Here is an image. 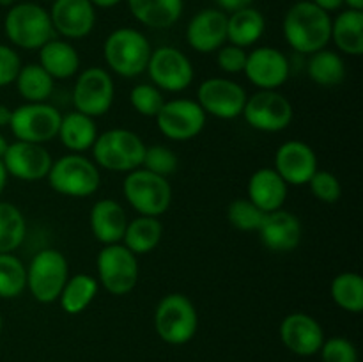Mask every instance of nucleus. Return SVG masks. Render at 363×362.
Returning a JSON list of instances; mask_svg holds the SVG:
<instances>
[{
    "label": "nucleus",
    "mask_w": 363,
    "mask_h": 362,
    "mask_svg": "<svg viewBox=\"0 0 363 362\" xmlns=\"http://www.w3.org/2000/svg\"><path fill=\"white\" fill-rule=\"evenodd\" d=\"M27 236V220L16 204L0 201V254L14 252Z\"/></svg>",
    "instance_id": "obj_34"
},
{
    "label": "nucleus",
    "mask_w": 363,
    "mask_h": 362,
    "mask_svg": "<svg viewBox=\"0 0 363 362\" xmlns=\"http://www.w3.org/2000/svg\"><path fill=\"white\" fill-rule=\"evenodd\" d=\"M57 362H64V361H57Z\"/></svg>",
    "instance_id": "obj_54"
},
{
    "label": "nucleus",
    "mask_w": 363,
    "mask_h": 362,
    "mask_svg": "<svg viewBox=\"0 0 363 362\" xmlns=\"http://www.w3.org/2000/svg\"><path fill=\"white\" fill-rule=\"evenodd\" d=\"M163 91L155 84H137L130 91V105L137 114L144 117H156L165 103Z\"/></svg>",
    "instance_id": "obj_38"
},
{
    "label": "nucleus",
    "mask_w": 363,
    "mask_h": 362,
    "mask_svg": "<svg viewBox=\"0 0 363 362\" xmlns=\"http://www.w3.org/2000/svg\"><path fill=\"white\" fill-rule=\"evenodd\" d=\"M312 4L319 7V9L326 11V13H333V11H340L344 7V0H311Z\"/></svg>",
    "instance_id": "obj_45"
},
{
    "label": "nucleus",
    "mask_w": 363,
    "mask_h": 362,
    "mask_svg": "<svg viewBox=\"0 0 363 362\" xmlns=\"http://www.w3.org/2000/svg\"><path fill=\"white\" fill-rule=\"evenodd\" d=\"M266 20L255 7L248 6L227 14V43L240 48H250L264 35Z\"/></svg>",
    "instance_id": "obj_27"
},
{
    "label": "nucleus",
    "mask_w": 363,
    "mask_h": 362,
    "mask_svg": "<svg viewBox=\"0 0 363 362\" xmlns=\"http://www.w3.org/2000/svg\"><path fill=\"white\" fill-rule=\"evenodd\" d=\"M14 85L25 103H45L55 89V80L35 62L21 66Z\"/></svg>",
    "instance_id": "obj_33"
},
{
    "label": "nucleus",
    "mask_w": 363,
    "mask_h": 362,
    "mask_svg": "<svg viewBox=\"0 0 363 362\" xmlns=\"http://www.w3.org/2000/svg\"><path fill=\"white\" fill-rule=\"evenodd\" d=\"M130 13L138 23L155 31L170 28L183 14V0H126Z\"/></svg>",
    "instance_id": "obj_26"
},
{
    "label": "nucleus",
    "mask_w": 363,
    "mask_h": 362,
    "mask_svg": "<svg viewBox=\"0 0 363 362\" xmlns=\"http://www.w3.org/2000/svg\"><path fill=\"white\" fill-rule=\"evenodd\" d=\"M67 277L66 256L59 248H43L27 265V290L39 304H53L59 300Z\"/></svg>",
    "instance_id": "obj_9"
},
{
    "label": "nucleus",
    "mask_w": 363,
    "mask_h": 362,
    "mask_svg": "<svg viewBox=\"0 0 363 362\" xmlns=\"http://www.w3.org/2000/svg\"><path fill=\"white\" fill-rule=\"evenodd\" d=\"M7 146H9V142H7V138L4 137L2 133H0V160H2L4 153H6V149H7Z\"/></svg>",
    "instance_id": "obj_50"
},
{
    "label": "nucleus",
    "mask_w": 363,
    "mask_h": 362,
    "mask_svg": "<svg viewBox=\"0 0 363 362\" xmlns=\"http://www.w3.org/2000/svg\"><path fill=\"white\" fill-rule=\"evenodd\" d=\"M215 2L218 4V7L223 11V13H234V11L238 9H243V7L252 6L254 0H215Z\"/></svg>",
    "instance_id": "obj_44"
},
{
    "label": "nucleus",
    "mask_w": 363,
    "mask_h": 362,
    "mask_svg": "<svg viewBox=\"0 0 363 362\" xmlns=\"http://www.w3.org/2000/svg\"><path fill=\"white\" fill-rule=\"evenodd\" d=\"M241 117L247 124L264 133H279L294 119L293 103L279 91H257L248 96Z\"/></svg>",
    "instance_id": "obj_12"
},
{
    "label": "nucleus",
    "mask_w": 363,
    "mask_h": 362,
    "mask_svg": "<svg viewBox=\"0 0 363 362\" xmlns=\"http://www.w3.org/2000/svg\"><path fill=\"white\" fill-rule=\"evenodd\" d=\"M145 142L135 131L126 128H112L98 135L94 146L91 148L92 162L99 169L110 172H131L142 167L145 153Z\"/></svg>",
    "instance_id": "obj_3"
},
{
    "label": "nucleus",
    "mask_w": 363,
    "mask_h": 362,
    "mask_svg": "<svg viewBox=\"0 0 363 362\" xmlns=\"http://www.w3.org/2000/svg\"><path fill=\"white\" fill-rule=\"evenodd\" d=\"M99 291V283L91 273H77L67 277L62 291L59 295V304L66 314H82L89 305L96 300Z\"/></svg>",
    "instance_id": "obj_30"
},
{
    "label": "nucleus",
    "mask_w": 363,
    "mask_h": 362,
    "mask_svg": "<svg viewBox=\"0 0 363 362\" xmlns=\"http://www.w3.org/2000/svg\"><path fill=\"white\" fill-rule=\"evenodd\" d=\"M155 119L163 137L169 141L186 142L202 133L208 116L195 99L176 98L163 103Z\"/></svg>",
    "instance_id": "obj_13"
},
{
    "label": "nucleus",
    "mask_w": 363,
    "mask_h": 362,
    "mask_svg": "<svg viewBox=\"0 0 363 362\" xmlns=\"http://www.w3.org/2000/svg\"><path fill=\"white\" fill-rule=\"evenodd\" d=\"M273 169L289 187H303L319 169L318 155L307 142L293 138L279 146Z\"/></svg>",
    "instance_id": "obj_18"
},
{
    "label": "nucleus",
    "mask_w": 363,
    "mask_h": 362,
    "mask_svg": "<svg viewBox=\"0 0 363 362\" xmlns=\"http://www.w3.org/2000/svg\"><path fill=\"white\" fill-rule=\"evenodd\" d=\"M96 270L99 286L113 297L130 295L137 287L140 275L138 256L123 243L103 245L96 258Z\"/></svg>",
    "instance_id": "obj_8"
},
{
    "label": "nucleus",
    "mask_w": 363,
    "mask_h": 362,
    "mask_svg": "<svg viewBox=\"0 0 363 362\" xmlns=\"http://www.w3.org/2000/svg\"><path fill=\"white\" fill-rule=\"evenodd\" d=\"M4 32L11 45L21 50H39L57 35L50 13L35 2L11 6L4 18Z\"/></svg>",
    "instance_id": "obj_5"
},
{
    "label": "nucleus",
    "mask_w": 363,
    "mask_h": 362,
    "mask_svg": "<svg viewBox=\"0 0 363 362\" xmlns=\"http://www.w3.org/2000/svg\"><path fill=\"white\" fill-rule=\"evenodd\" d=\"M4 330V318H2V312H0V334H2Z\"/></svg>",
    "instance_id": "obj_52"
},
{
    "label": "nucleus",
    "mask_w": 363,
    "mask_h": 362,
    "mask_svg": "<svg viewBox=\"0 0 363 362\" xmlns=\"http://www.w3.org/2000/svg\"><path fill=\"white\" fill-rule=\"evenodd\" d=\"M145 71L151 78V84L165 92L186 91L195 78L194 64L186 53L176 46H160L152 50Z\"/></svg>",
    "instance_id": "obj_14"
},
{
    "label": "nucleus",
    "mask_w": 363,
    "mask_h": 362,
    "mask_svg": "<svg viewBox=\"0 0 363 362\" xmlns=\"http://www.w3.org/2000/svg\"><path fill=\"white\" fill-rule=\"evenodd\" d=\"M71 99L77 112L85 114L92 119L110 112L116 99V84L110 71L99 66L78 71Z\"/></svg>",
    "instance_id": "obj_10"
},
{
    "label": "nucleus",
    "mask_w": 363,
    "mask_h": 362,
    "mask_svg": "<svg viewBox=\"0 0 363 362\" xmlns=\"http://www.w3.org/2000/svg\"><path fill=\"white\" fill-rule=\"evenodd\" d=\"M215 53H216V64H218V67L223 71V73H229V75L243 73L245 64H247V55H248L247 50L225 43V45L220 46Z\"/></svg>",
    "instance_id": "obj_42"
},
{
    "label": "nucleus",
    "mask_w": 363,
    "mask_h": 362,
    "mask_svg": "<svg viewBox=\"0 0 363 362\" xmlns=\"http://www.w3.org/2000/svg\"><path fill=\"white\" fill-rule=\"evenodd\" d=\"M94 7H101V9H112V7L119 6L123 0H91Z\"/></svg>",
    "instance_id": "obj_47"
},
{
    "label": "nucleus",
    "mask_w": 363,
    "mask_h": 362,
    "mask_svg": "<svg viewBox=\"0 0 363 362\" xmlns=\"http://www.w3.org/2000/svg\"><path fill=\"white\" fill-rule=\"evenodd\" d=\"M199 329V312L183 293H169L155 309V330L160 339L172 346L190 343Z\"/></svg>",
    "instance_id": "obj_6"
},
{
    "label": "nucleus",
    "mask_w": 363,
    "mask_h": 362,
    "mask_svg": "<svg viewBox=\"0 0 363 362\" xmlns=\"http://www.w3.org/2000/svg\"><path fill=\"white\" fill-rule=\"evenodd\" d=\"M62 114L50 103H23L11 114V133L16 141L43 144L57 138Z\"/></svg>",
    "instance_id": "obj_11"
},
{
    "label": "nucleus",
    "mask_w": 363,
    "mask_h": 362,
    "mask_svg": "<svg viewBox=\"0 0 363 362\" xmlns=\"http://www.w3.org/2000/svg\"><path fill=\"white\" fill-rule=\"evenodd\" d=\"M151 52L147 35L133 27L116 28L103 43V59L106 66L123 78H135L145 73Z\"/></svg>",
    "instance_id": "obj_2"
},
{
    "label": "nucleus",
    "mask_w": 363,
    "mask_h": 362,
    "mask_svg": "<svg viewBox=\"0 0 363 362\" xmlns=\"http://www.w3.org/2000/svg\"><path fill=\"white\" fill-rule=\"evenodd\" d=\"M243 73L259 91H279L289 78L291 62L279 48L259 46L248 52Z\"/></svg>",
    "instance_id": "obj_16"
},
{
    "label": "nucleus",
    "mask_w": 363,
    "mask_h": 362,
    "mask_svg": "<svg viewBox=\"0 0 363 362\" xmlns=\"http://www.w3.org/2000/svg\"><path fill=\"white\" fill-rule=\"evenodd\" d=\"M50 20L64 39H84L96 27V7L91 0H53Z\"/></svg>",
    "instance_id": "obj_20"
},
{
    "label": "nucleus",
    "mask_w": 363,
    "mask_h": 362,
    "mask_svg": "<svg viewBox=\"0 0 363 362\" xmlns=\"http://www.w3.org/2000/svg\"><path fill=\"white\" fill-rule=\"evenodd\" d=\"M163 238V224L158 216L138 215L128 220L126 231L121 243L130 248L135 256H144L155 251Z\"/></svg>",
    "instance_id": "obj_31"
},
{
    "label": "nucleus",
    "mask_w": 363,
    "mask_h": 362,
    "mask_svg": "<svg viewBox=\"0 0 363 362\" xmlns=\"http://www.w3.org/2000/svg\"><path fill=\"white\" fill-rule=\"evenodd\" d=\"M98 126L92 117L85 116V114L77 112H67L62 116L59 126V133L57 138L60 144L71 153H84L94 146L96 138H98Z\"/></svg>",
    "instance_id": "obj_28"
},
{
    "label": "nucleus",
    "mask_w": 363,
    "mask_h": 362,
    "mask_svg": "<svg viewBox=\"0 0 363 362\" xmlns=\"http://www.w3.org/2000/svg\"><path fill=\"white\" fill-rule=\"evenodd\" d=\"M7 180H9V174H7L6 167H4L2 160H0V195H2L4 190H6Z\"/></svg>",
    "instance_id": "obj_48"
},
{
    "label": "nucleus",
    "mask_w": 363,
    "mask_h": 362,
    "mask_svg": "<svg viewBox=\"0 0 363 362\" xmlns=\"http://www.w3.org/2000/svg\"><path fill=\"white\" fill-rule=\"evenodd\" d=\"M307 185L311 188V194L325 204H335L342 197V185L339 177L330 170L318 169Z\"/></svg>",
    "instance_id": "obj_40"
},
{
    "label": "nucleus",
    "mask_w": 363,
    "mask_h": 362,
    "mask_svg": "<svg viewBox=\"0 0 363 362\" xmlns=\"http://www.w3.org/2000/svg\"><path fill=\"white\" fill-rule=\"evenodd\" d=\"M50 188L64 197L85 199L98 192L101 185L99 167L82 153H67L53 160L48 170Z\"/></svg>",
    "instance_id": "obj_4"
},
{
    "label": "nucleus",
    "mask_w": 363,
    "mask_h": 362,
    "mask_svg": "<svg viewBox=\"0 0 363 362\" xmlns=\"http://www.w3.org/2000/svg\"><path fill=\"white\" fill-rule=\"evenodd\" d=\"M323 362H358V350L347 337H328L319 350Z\"/></svg>",
    "instance_id": "obj_41"
},
{
    "label": "nucleus",
    "mask_w": 363,
    "mask_h": 362,
    "mask_svg": "<svg viewBox=\"0 0 363 362\" xmlns=\"http://www.w3.org/2000/svg\"><path fill=\"white\" fill-rule=\"evenodd\" d=\"M11 114H13V109H9V106H7V105L0 103V128L9 126Z\"/></svg>",
    "instance_id": "obj_46"
},
{
    "label": "nucleus",
    "mask_w": 363,
    "mask_h": 362,
    "mask_svg": "<svg viewBox=\"0 0 363 362\" xmlns=\"http://www.w3.org/2000/svg\"><path fill=\"white\" fill-rule=\"evenodd\" d=\"M344 6H347V9L363 11V0H344Z\"/></svg>",
    "instance_id": "obj_49"
},
{
    "label": "nucleus",
    "mask_w": 363,
    "mask_h": 362,
    "mask_svg": "<svg viewBox=\"0 0 363 362\" xmlns=\"http://www.w3.org/2000/svg\"><path fill=\"white\" fill-rule=\"evenodd\" d=\"M257 234L261 238V243L268 251L286 254V252H293L300 245L301 236H303V226L294 213L280 208L275 212L264 213Z\"/></svg>",
    "instance_id": "obj_21"
},
{
    "label": "nucleus",
    "mask_w": 363,
    "mask_h": 362,
    "mask_svg": "<svg viewBox=\"0 0 363 362\" xmlns=\"http://www.w3.org/2000/svg\"><path fill=\"white\" fill-rule=\"evenodd\" d=\"M123 194L128 204L138 213L147 216H162L172 204V187L169 180L149 172L144 167L131 170L123 181Z\"/></svg>",
    "instance_id": "obj_7"
},
{
    "label": "nucleus",
    "mask_w": 363,
    "mask_h": 362,
    "mask_svg": "<svg viewBox=\"0 0 363 362\" xmlns=\"http://www.w3.org/2000/svg\"><path fill=\"white\" fill-rule=\"evenodd\" d=\"M284 39L294 52L311 55L326 48L332 35V16L311 0H300L287 9L282 21Z\"/></svg>",
    "instance_id": "obj_1"
},
{
    "label": "nucleus",
    "mask_w": 363,
    "mask_h": 362,
    "mask_svg": "<svg viewBox=\"0 0 363 362\" xmlns=\"http://www.w3.org/2000/svg\"><path fill=\"white\" fill-rule=\"evenodd\" d=\"M21 59L16 50L9 45L0 43V87L14 84L21 70Z\"/></svg>",
    "instance_id": "obj_43"
},
{
    "label": "nucleus",
    "mask_w": 363,
    "mask_h": 362,
    "mask_svg": "<svg viewBox=\"0 0 363 362\" xmlns=\"http://www.w3.org/2000/svg\"><path fill=\"white\" fill-rule=\"evenodd\" d=\"M262 219H264V212L247 197L234 199L227 208V220L234 229L241 233H257Z\"/></svg>",
    "instance_id": "obj_37"
},
{
    "label": "nucleus",
    "mask_w": 363,
    "mask_h": 362,
    "mask_svg": "<svg viewBox=\"0 0 363 362\" xmlns=\"http://www.w3.org/2000/svg\"><path fill=\"white\" fill-rule=\"evenodd\" d=\"M289 185L273 167H261L250 176L247 185V199H250L264 213L284 208Z\"/></svg>",
    "instance_id": "obj_24"
},
{
    "label": "nucleus",
    "mask_w": 363,
    "mask_h": 362,
    "mask_svg": "<svg viewBox=\"0 0 363 362\" xmlns=\"http://www.w3.org/2000/svg\"><path fill=\"white\" fill-rule=\"evenodd\" d=\"M27 290V266L14 252L0 254V298L13 300Z\"/></svg>",
    "instance_id": "obj_36"
},
{
    "label": "nucleus",
    "mask_w": 363,
    "mask_h": 362,
    "mask_svg": "<svg viewBox=\"0 0 363 362\" xmlns=\"http://www.w3.org/2000/svg\"><path fill=\"white\" fill-rule=\"evenodd\" d=\"M2 163L11 177L32 183V181L46 180L53 158L43 144L14 141L7 146Z\"/></svg>",
    "instance_id": "obj_17"
},
{
    "label": "nucleus",
    "mask_w": 363,
    "mask_h": 362,
    "mask_svg": "<svg viewBox=\"0 0 363 362\" xmlns=\"http://www.w3.org/2000/svg\"><path fill=\"white\" fill-rule=\"evenodd\" d=\"M340 53L360 57L363 53V11L346 9L332 18V35Z\"/></svg>",
    "instance_id": "obj_29"
},
{
    "label": "nucleus",
    "mask_w": 363,
    "mask_h": 362,
    "mask_svg": "<svg viewBox=\"0 0 363 362\" xmlns=\"http://www.w3.org/2000/svg\"><path fill=\"white\" fill-rule=\"evenodd\" d=\"M142 167L147 169L149 172L169 177L170 174L176 172L177 167H179V158H177L176 153L170 148H167V146H147L144 153V160H142Z\"/></svg>",
    "instance_id": "obj_39"
},
{
    "label": "nucleus",
    "mask_w": 363,
    "mask_h": 362,
    "mask_svg": "<svg viewBox=\"0 0 363 362\" xmlns=\"http://www.w3.org/2000/svg\"><path fill=\"white\" fill-rule=\"evenodd\" d=\"M45 2H53V0H45Z\"/></svg>",
    "instance_id": "obj_53"
},
{
    "label": "nucleus",
    "mask_w": 363,
    "mask_h": 362,
    "mask_svg": "<svg viewBox=\"0 0 363 362\" xmlns=\"http://www.w3.org/2000/svg\"><path fill=\"white\" fill-rule=\"evenodd\" d=\"M247 98V91L238 82L223 77H211L201 82L195 102L201 105L206 116L230 121L241 117Z\"/></svg>",
    "instance_id": "obj_15"
},
{
    "label": "nucleus",
    "mask_w": 363,
    "mask_h": 362,
    "mask_svg": "<svg viewBox=\"0 0 363 362\" xmlns=\"http://www.w3.org/2000/svg\"><path fill=\"white\" fill-rule=\"evenodd\" d=\"M307 75L315 85L337 87L346 78V62L339 52L323 48L308 55Z\"/></svg>",
    "instance_id": "obj_32"
},
{
    "label": "nucleus",
    "mask_w": 363,
    "mask_h": 362,
    "mask_svg": "<svg viewBox=\"0 0 363 362\" xmlns=\"http://www.w3.org/2000/svg\"><path fill=\"white\" fill-rule=\"evenodd\" d=\"M279 336L284 346L298 357H312L319 353L326 339L321 323L307 312L287 314L280 323Z\"/></svg>",
    "instance_id": "obj_19"
},
{
    "label": "nucleus",
    "mask_w": 363,
    "mask_h": 362,
    "mask_svg": "<svg viewBox=\"0 0 363 362\" xmlns=\"http://www.w3.org/2000/svg\"><path fill=\"white\" fill-rule=\"evenodd\" d=\"M38 64L53 80H67L80 71V53L67 39L53 38L39 48Z\"/></svg>",
    "instance_id": "obj_25"
},
{
    "label": "nucleus",
    "mask_w": 363,
    "mask_h": 362,
    "mask_svg": "<svg viewBox=\"0 0 363 362\" xmlns=\"http://www.w3.org/2000/svg\"><path fill=\"white\" fill-rule=\"evenodd\" d=\"M16 4V0H0V6L2 7H11Z\"/></svg>",
    "instance_id": "obj_51"
},
{
    "label": "nucleus",
    "mask_w": 363,
    "mask_h": 362,
    "mask_svg": "<svg viewBox=\"0 0 363 362\" xmlns=\"http://www.w3.org/2000/svg\"><path fill=\"white\" fill-rule=\"evenodd\" d=\"M89 226L99 243H121L128 226L126 212L116 199H99L89 213Z\"/></svg>",
    "instance_id": "obj_23"
},
{
    "label": "nucleus",
    "mask_w": 363,
    "mask_h": 362,
    "mask_svg": "<svg viewBox=\"0 0 363 362\" xmlns=\"http://www.w3.org/2000/svg\"><path fill=\"white\" fill-rule=\"evenodd\" d=\"M332 300L342 311L360 314L363 311V277L357 272H342L330 284Z\"/></svg>",
    "instance_id": "obj_35"
},
{
    "label": "nucleus",
    "mask_w": 363,
    "mask_h": 362,
    "mask_svg": "<svg viewBox=\"0 0 363 362\" xmlns=\"http://www.w3.org/2000/svg\"><path fill=\"white\" fill-rule=\"evenodd\" d=\"M186 43L199 53H213L227 43V13L222 9H202L188 21Z\"/></svg>",
    "instance_id": "obj_22"
}]
</instances>
